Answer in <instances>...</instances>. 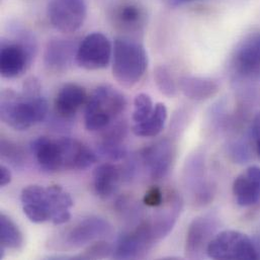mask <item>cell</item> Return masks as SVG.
<instances>
[{"mask_svg": "<svg viewBox=\"0 0 260 260\" xmlns=\"http://www.w3.org/2000/svg\"><path fill=\"white\" fill-rule=\"evenodd\" d=\"M49 106L42 94V85L37 77H28L20 92L4 89L0 96V118L4 124L16 131H26L43 122Z\"/></svg>", "mask_w": 260, "mask_h": 260, "instance_id": "obj_1", "label": "cell"}, {"mask_svg": "<svg viewBox=\"0 0 260 260\" xmlns=\"http://www.w3.org/2000/svg\"><path fill=\"white\" fill-rule=\"evenodd\" d=\"M148 67L145 47L128 38L115 40L113 50V75L120 85L131 88L144 77Z\"/></svg>", "mask_w": 260, "mask_h": 260, "instance_id": "obj_2", "label": "cell"}, {"mask_svg": "<svg viewBox=\"0 0 260 260\" xmlns=\"http://www.w3.org/2000/svg\"><path fill=\"white\" fill-rule=\"evenodd\" d=\"M84 125L90 132L105 130L117 122L126 109L124 94L110 84L99 86L85 105Z\"/></svg>", "mask_w": 260, "mask_h": 260, "instance_id": "obj_3", "label": "cell"}, {"mask_svg": "<svg viewBox=\"0 0 260 260\" xmlns=\"http://www.w3.org/2000/svg\"><path fill=\"white\" fill-rule=\"evenodd\" d=\"M230 70L233 82L248 95L260 81V31L250 32L236 46Z\"/></svg>", "mask_w": 260, "mask_h": 260, "instance_id": "obj_4", "label": "cell"}, {"mask_svg": "<svg viewBox=\"0 0 260 260\" xmlns=\"http://www.w3.org/2000/svg\"><path fill=\"white\" fill-rule=\"evenodd\" d=\"M37 50L34 37L18 31L13 40H2L0 49V73L7 79L21 76L30 66Z\"/></svg>", "mask_w": 260, "mask_h": 260, "instance_id": "obj_5", "label": "cell"}, {"mask_svg": "<svg viewBox=\"0 0 260 260\" xmlns=\"http://www.w3.org/2000/svg\"><path fill=\"white\" fill-rule=\"evenodd\" d=\"M113 234L112 225L102 217L90 216L76 222L58 235L51 244L57 249L73 250L105 240Z\"/></svg>", "mask_w": 260, "mask_h": 260, "instance_id": "obj_6", "label": "cell"}, {"mask_svg": "<svg viewBox=\"0 0 260 260\" xmlns=\"http://www.w3.org/2000/svg\"><path fill=\"white\" fill-rule=\"evenodd\" d=\"M207 256L212 259H259L253 239L237 230L218 232L207 248Z\"/></svg>", "mask_w": 260, "mask_h": 260, "instance_id": "obj_7", "label": "cell"}, {"mask_svg": "<svg viewBox=\"0 0 260 260\" xmlns=\"http://www.w3.org/2000/svg\"><path fill=\"white\" fill-rule=\"evenodd\" d=\"M183 184L190 200L198 206H205L213 201L215 186L210 179L205 155H190L183 167Z\"/></svg>", "mask_w": 260, "mask_h": 260, "instance_id": "obj_8", "label": "cell"}, {"mask_svg": "<svg viewBox=\"0 0 260 260\" xmlns=\"http://www.w3.org/2000/svg\"><path fill=\"white\" fill-rule=\"evenodd\" d=\"M219 228L220 220L215 213H208L193 219L185 235V256L189 259H201L207 255V248Z\"/></svg>", "mask_w": 260, "mask_h": 260, "instance_id": "obj_9", "label": "cell"}, {"mask_svg": "<svg viewBox=\"0 0 260 260\" xmlns=\"http://www.w3.org/2000/svg\"><path fill=\"white\" fill-rule=\"evenodd\" d=\"M157 243L146 219L135 228L121 234L115 244L113 257L116 259L143 258Z\"/></svg>", "mask_w": 260, "mask_h": 260, "instance_id": "obj_10", "label": "cell"}, {"mask_svg": "<svg viewBox=\"0 0 260 260\" xmlns=\"http://www.w3.org/2000/svg\"><path fill=\"white\" fill-rule=\"evenodd\" d=\"M113 50L114 48L107 36L102 32H92L79 44L75 62L85 70H101L110 64Z\"/></svg>", "mask_w": 260, "mask_h": 260, "instance_id": "obj_11", "label": "cell"}, {"mask_svg": "<svg viewBox=\"0 0 260 260\" xmlns=\"http://www.w3.org/2000/svg\"><path fill=\"white\" fill-rule=\"evenodd\" d=\"M86 15V0H52L48 6L50 22L56 29L66 34L78 30Z\"/></svg>", "mask_w": 260, "mask_h": 260, "instance_id": "obj_12", "label": "cell"}, {"mask_svg": "<svg viewBox=\"0 0 260 260\" xmlns=\"http://www.w3.org/2000/svg\"><path fill=\"white\" fill-rule=\"evenodd\" d=\"M174 153L172 142L167 138H162L141 150L140 161L148 175L152 179L159 180L164 178L170 171Z\"/></svg>", "mask_w": 260, "mask_h": 260, "instance_id": "obj_13", "label": "cell"}, {"mask_svg": "<svg viewBox=\"0 0 260 260\" xmlns=\"http://www.w3.org/2000/svg\"><path fill=\"white\" fill-rule=\"evenodd\" d=\"M183 208V201L180 194L171 190L165 194L164 203L156 208L153 215L147 219L152 233L157 242H160L174 228Z\"/></svg>", "mask_w": 260, "mask_h": 260, "instance_id": "obj_14", "label": "cell"}, {"mask_svg": "<svg viewBox=\"0 0 260 260\" xmlns=\"http://www.w3.org/2000/svg\"><path fill=\"white\" fill-rule=\"evenodd\" d=\"M22 211L27 219L36 224L51 221L52 203L48 187L32 184L24 187L20 193Z\"/></svg>", "mask_w": 260, "mask_h": 260, "instance_id": "obj_15", "label": "cell"}, {"mask_svg": "<svg viewBox=\"0 0 260 260\" xmlns=\"http://www.w3.org/2000/svg\"><path fill=\"white\" fill-rule=\"evenodd\" d=\"M84 87L76 83H67L61 87L54 101V113L59 121L72 120L80 108L88 101Z\"/></svg>", "mask_w": 260, "mask_h": 260, "instance_id": "obj_16", "label": "cell"}, {"mask_svg": "<svg viewBox=\"0 0 260 260\" xmlns=\"http://www.w3.org/2000/svg\"><path fill=\"white\" fill-rule=\"evenodd\" d=\"M78 46L68 39L56 38L49 41L44 54L45 66L52 72L68 70L73 62L76 61Z\"/></svg>", "mask_w": 260, "mask_h": 260, "instance_id": "obj_17", "label": "cell"}, {"mask_svg": "<svg viewBox=\"0 0 260 260\" xmlns=\"http://www.w3.org/2000/svg\"><path fill=\"white\" fill-rule=\"evenodd\" d=\"M98 143V152L110 161H121L128 156V149L125 144L127 137V124L116 122L106 128Z\"/></svg>", "mask_w": 260, "mask_h": 260, "instance_id": "obj_18", "label": "cell"}, {"mask_svg": "<svg viewBox=\"0 0 260 260\" xmlns=\"http://www.w3.org/2000/svg\"><path fill=\"white\" fill-rule=\"evenodd\" d=\"M233 194L237 205L248 208L260 201V167L249 166L233 182Z\"/></svg>", "mask_w": 260, "mask_h": 260, "instance_id": "obj_19", "label": "cell"}, {"mask_svg": "<svg viewBox=\"0 0 260 260\" xmlns=\"http://www.w3.org/2000/svg\"><path fill=\"white\" fill-rule=\"evenodd\" d=\"M64 169L85 170L98 161L96 153L76 139H59Z\"/></svg>", "mask_w": 260, "mask_h": 260, "instance_id": "obj_20", "label": "cell"}, {"mask_svg": "<svg viewBox=\"0 0 260 260\" xmlns=\"http://www.w3.org/2000/svg\"><path fill=\"white\" fill-rule=\"evenodd\" d=\"M30 150L39 166L48 172L64 169L63 155L59 140L48 137H38L30 143Z\"/></svg>", "mask_w": 260, "mask_h": 260, "instance_id": "obj_21", "label": "cell"}, {"mask_svg": "<svg viewBox=\"0 0 260 260\" xmlns=\"http://www.w3.org/2000/svg\"><path fill=\"white\" fill-rule=\"evenodd\" d=\"M123 179L122 169L113 163L99 165L93 171V189L102 200L111 199L119 189Z\"/></svg>", "mask_w": 260, "mask_h": 260, "instance_id": "obj_22", "label": "cell"}, {"mask_svg": "<svg viewBox=\"0 0 260 260\" xmlns=\"http://www.w3.org/2000/svg\"><path fill=\"white\" fill-rule=\"evenodd\" d=\"M144 9L137 3L125 1L118 4L112 13L115 27L124 32L140 31L145 24Z\"/></svg>", "mask_w": 260, "mask_h": 260, "instance_id": "obj_23", "label": "cell"}, {"mask_svg": "<svg viewBox=\"0 0 260 260\" xmlns=\"http://www.w3.org/2000/svg\"><path fill=\"white\" fill-rule=\"evenodd\" d=\"M178 86L185 98L193 102H205L218 94L219 83L210 77L202 76H182Z\"/></svg>", "mask_w": 260, "mask_h": 260, "instance_id": "obj_24", "label": "cell"}, {"mask_svg": "<svg viewBox=\"0 0 260 260\" xmlns=\"http://www.w3.org/2000/svg\"><path fill=\"white\" fill-rule=\"evenodd\" d=\"M48 189L52 203L51 222L56 226L68 223L71 220L70 210L73 207L71 196L60 185H50Z\"/></svg>", "mask_w": 260, "mask_h": 260, "instance_id": "obj_25", "label": "cell"}, {"mask_svg": "<svg viewBox=\"0 0 260 260\" xmlns=\"http://www.w3.org/2000/svg\"><path fill=\"white\" fill-rule=\"evenodd\" d=\"M168 117L167 108L164 104H156L153 113L145 121L134 124L132 131L134 135L142 138H153L158 136L165 127Z\"/></svg>", "mask_w": 260, "mask_h": 260, "instance_id": "obj_26", "label": "cell"}, {"mask_svg": "<svg viewBox=\"0 0 260 260\" xmlns=\"http://www.w3.org/2000/svg\"><path fill=\"white\" fill-rule=\"evenodd\" d=\"M24 244L23 235L18 226L6 214H0V249L19 250Z\"/></svg>", "mask_w": 260, "mask_h": 260, "instance_id": "obj_27", "label": "cell"}, {"mask_svg": "<svg viewBox=\"0 0 260 260\" xmlns=\"http://www.w3.org/2000/svg\"><path fill=\"white\" fill-rule=\"evenodd\" d=\"M252 142L249 133L246 137L232 139L227 145V153L230 158L238 164L247 163L252 157Z\"/></svg>", "mask_w": 260, "mask_h": 260, "instance_id": "obj_28", "label": "cell"}, {"mask_svg": "<svg viewBox=\"0 0 260 260\" xmlns=\"http://www.w3.org/2000/svg\"><path fill=\"white\" fill-rule=\"evenodd\" d=\"M0 155L2 160L6 161L15 169H22L25 164V154L22 148L16 143L1 139L0 143Z\"/></svg>", "mask_w": 260, "mask_h": 260, "instance_id": "obj_29", "label": "cell"}, {"mask_svg": "<svg viewBox=\"0 0 260 260\" xmlns=\"http://www.w3.org/2000/svg\"><path fill=\"white\" fill-rule=\"evenodd\" d=\"M154 80L159 91L167 98H174L177 94V84L170 70L163 65L157 66L154 70Z\"/></svg>", "mask_w": 260, "mask_h": 260, "instance_id": "obj_30", "label": "cell"}, {"mask_svg": "<svg viewBox=\"0 0 260 260\" xmlns=\"http://www.w3.org/2000/svg\"><path fill=\"white\" fill-rule=\"evenodd\" d=\"M155 106L151 98L146 93H139L134 100V111L132 120L134 124H139L150 117Z\"/></svg>", "mask_w": 260, "mask_h": 260, "instance_id": "obj_31", "label": "cell"}, {"mask_svg": "<svg viewBox=\"0 0 260 260\" xmlns=\"http://www.w3.org/2000/svg\"><path fill=\"white\" fill-rule=\"evenodd\" d=\"M114 253V246L110 243L101 240L93 243L82 255L80 258H103L109 257Z\"/></svg>", "mask_w": 260, "mask_h": 260, "instance_id": "obj_32", "label": "cell"}, {"mask_svg": "<svg viewBox=\"0 0 260 260\" xmlns=\"http://www.w3.org/2000/svg\"><path fill=\"white\" fill-rule=\"evenodd\" d=\"M164 201H165L164 191H162V189L158 186L150 187L146 191V193L143 198L144 205L149 208H153V209L160 207L164 203Z\"/></svg>", "mask_w": 260, "mask_h": 260, "instance_id": "obj_33", "label": "cell"}, {"mask_svg": "<svg viewBox=\"0 0 260 260\" xmlns=\"http://www.w3.org/2000/svg\"><path fill=\"white\" fill-rule=\"evenodd\" d=\"M249 136L252 142V146L257 156L260 158V112L256 114L249 127Z\"/></svg>", "mask_w": 260, "mask_h": 260, "instance_id": "obj_34", "label": "cell"}, {"mask_svg": "<svg viewBox=\"0 0 260 260\" xmlns=\"http://www.w3.org/2000/svg\"><path fill=\"white\" fill-rule=\"evenodd\" d=\"M11 179H12V174L10 169L6 165L2 164L0 166V186L4 187L8 185L11 182Z\"/></svg>", "mask_w": 260, "mask_h": 260, "instance_id": "obj_35", "label": "cell"}, {"mask_svg": "<svg viewBox=\"0 0 260 260\" xmlns=\"http://www.w3.org/2000/svg\"><path fill=\"white\" fill-rule=\"evenodd\" d=\"M193 1H198V0H169V3H170V5L176 7V6H181L186 3L193 2Z\"/></svg>", "mask_w": 260, "mask_h": 260, "instance_id": "obj_36", "label": "cell"}, {"mask_svg": "<svg viewBox=\"0 0 260 260\" xmlns=\"http://www.w3.org/2000/svg\"><path fill=\"white\" fill-rule=\"evenodd\" d=\"M252 239H253L254 245H255V247H256V250H257V252H258V255H259L260 259V235L256 236V237H254V238H252Z\"/></svg>", "mask_w": 260, "mask_h": 260, "instance_id": "obj_37", "label": "cell"}]
</instances>
